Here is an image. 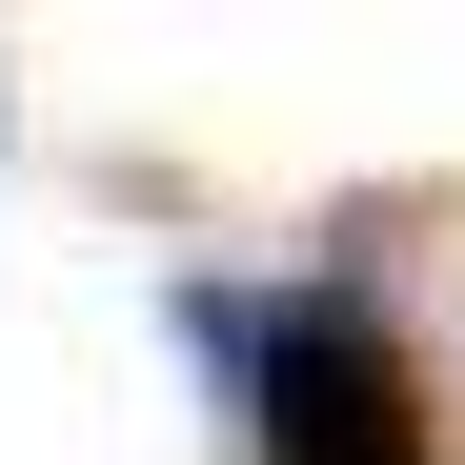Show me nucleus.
Listing matches in <instances>:
<instances>
[{
	"label": "nucleus",
	"instance_id": "nucleus-1",
	"mask_svg": "<svg viewBox=\"0 0 465 465\" xmlns=\"http://www.w3.org/2000/svg\"><path fill=\"white\" fill-rule=\"evenodd\" d=\"M203 364L243 384L263 465H445V384L364 283H283V303L203 283Z\"/></svg>",
	"mask_w": 465,
	"mask_h": 465
}]
</instances>
